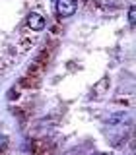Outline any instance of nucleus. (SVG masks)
<instances>
[{
    "instance_id": "obj_1",
    "label": "nucleus",
    "mask_w": 136,
    "mask_h": 155,
    "mask_svg": "<svg viewBox=\"0 0 136 155\" xmlns=\"http://www.w3.org/2000/svg\"><path fill=\"white\" fill-rule=\"evenodd\" d=\"M56 14L58 18H70L74 16L76 8H78V2L76 0H56Z\"/></svg>"
},
{
    "instance_id": "obj_3",
    "label": "nucleus",
    "mask_w": 136,
    "mask_h": 155,
    "mask_svg": "<svg viewBox=\"0 0 136 155\" xmlns=\"http://www.w3.org/2000/svg\"><path fill=\"white\" fill-rule=\"evenodd\" d=\"M6 142H8V138H6L4 134H0V149H2L4 145H6Z\"/></svg>"
},
{
    "instance_id": "obj_4",
    "label": "nucleus",
    "mask_w": 136,
    "mask_h": 155,
    "mask_svg": "<svg viewBox=\"0 0 136 155\" xmlns=\"http://www.w3.org/2000/svg\"><path fill=\"white\" fill-rule=\"evenodd\" d=\"M128 21H130V23H134V8H130V10H128Z\"/></svg>"
},
{
    "instance_id": "obj_2",
    "label": "nucleus",
    "mask_w": 136,
    "mask_h": 155,
    "mask_svg": "<svg viewBox=\"0 0 136 155\" xmlns=\"http://www.w3.org/2000/svg\"><path fill=\"white\" fill-rule=\"evenodd\" d=\"M27 25L31 31H41L43 27H45V18L41 16V14H37V12H31L27 16Z\"/></svg>"
},
{
    "instance_id": "obj_5",
    "label": "nucleus",
    "mask_w": 136,
    "mask_h": 155,
    "mask_svg": "<svg viewBox=\"0 0 136 155\" xmlns=\"http://www.w3.org/2000/svg\"><path fill=\"white\" fill-rule=\"evenodd\" d=\"M99 155H107V153H99Z\"/></svg>"
}]
</instances>
